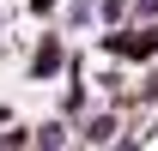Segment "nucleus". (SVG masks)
Masks as SVG:
<instances>
[{
	"instance_id": "nucleus-1",
	"label": "nucleus",
	"mask_w": 158,
	"mask_h": 151,
	"mask_svg": "<svg viewBox=\"0 0 158 151\" xmlns=\"http://www.w3.org/2000/svg\"><path fill=\"white\" fill-rule=\"evenodd\" d=\"M61 67V55H55V42H43V55H37V73H55Z\"/></svg>"
},
{
	"instance_id": "nucleus-2",
	"label": "nucleus",
	"mask_w": 158,
	"mask_h": 151,
	"mask_svg": "<svg viewBox=\"0 0 158 151\" xmlns=\"http://www.w3.org/2000/svg\"><path fill=\"white\" fill-rule=\"evenodd\" d=\"M140 12H158V0H140Z\"/></svg>"
}]
</instances>
